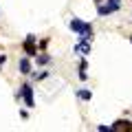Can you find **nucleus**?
I'll list each match as a JSON object with an SVG mask.
<instances>
[{
  "label": "nucleus",
  "mask_w": 132,
  "mask_h": 132,
  "mask_svg": "<svg viewBox=\"0 0 132 132\" xmlns=\"http://www.w3.org/2000/svg\"><path fill=\"white\" fill-rule=\"evenodd\" d=\"M99 132H114V130H112V126L110 128L108 126H99Z\"/></svg>",
  "instance_id": "nucleus-10"
},
{
  "label": "nucleus",
  "mask_w": 132,
  "mask_h": 132,
  "mask_svg": "<svg viewBox=\"0 0 132 132\" xmlns=\"http://www.w3.org/2000/svg\"><path fill=\"white\" fill-rule=\"evenodd\" d=\"M7 62V55H0V68H2V64Z\"/></svg>",
  "instance_id": "nucleus-12"
},
{
  "label": "nucleus",
  "mask_w": 132,
  "mask_h": 132,
  "mask_svg": "<svg viewBox=\"0 0 132 132\" xmlns=\"http://www.w3.org/2000/svg\"><path fill=\"white\" fill-rule=\"evenodd\" d=\"M79 79H81V81H86V79H88V75H86V71H79Z\"/></svg>",
  "instance_id": "nucleus-11"
},
{
  "label": "nucleus",
  "mask_w": 132,
  "mask_h": 132,
  "mask_svg": "<svg viewBox=\"0 0 132 132\" xmlns=\"http://www.w3.org/2000/svg\"><path fill=\"white\" fill-rule=\"evenodd\" d=\"M71 29L75 33H79L81 38H84V35H90V38H93V24L90 22H84V20H79V18H73L71 20Z\"/></svg>",
  "instance_id": "nucleus-1"
},
{
  "label": "nucleus",
  "mask_w": 132,
  "mask_h": 132,
  "mask_svg": "<svg viewBox=\"0 0 132 132\" xmlns=\"http://www.w3.org/2000/svg\"><path fill=\"white\" fill-rule=\"evenodd\" d=\"M33 42H35V38L29 35V38L24 40V51H27L29 55H35V57H38V51H35V46H33Z\"/></svg>",
  "instance_id": "nucleus-4"
},
{
  "label": "nucleus",
  "mask_w": 132,
  "mask_h": 132,
  "mask_svg": "<svg viewBox=\"0 0 132 132\" xmlns=\"http://www.w3.org/2000/svg\"><path fill=\"white\" fill-rule=\"evenodd\" d=\"M106 7L114 13V11H119V7H121V0H108V5H106Z\"/></svg>",
  "instance_id": "nucleus-6"
},
{
  "label": "nucleus",
  "mask_w": 132,
  "mask_h": 132,
  "mask_svg": "<svg viewBox=\"0 0 132 132\" xmlns=\"http://www.w3.org/2000/svg\"><path fill=\"white\" fill-rule=\"evenodd\" d=\"M46 75H48V73H46V71H42V73H35L33 77H35V79H46Z\"/></svg>",
  "instance_id": "nucleus-9"
},
{
  "label": "nucleus",
  "mask_w": 132,
  "mask_h": 132,
  "mask_svg": "<svg viewBox=\"0 0 132 132\" xmlns=\"http://www.w3.org/2000/svg\"><path fill=\"white\" fill-rule=\"evenodd\" d=\"M112 130H114V132H132V123L121 119V121H114V123H112Z\"/></svg>",
  "instance_id": "nucleus-3"
},
{
  "label": "nucleus",
  "mask_w": 132,
  "mask_h": 132,
  "mask_svg": "<svg viewBox=\"0 0 132 132\" xmlns=\"http://www.w3.org/2000/svg\"><path fill=\"white\" fill-rule=\"evenodd\" d=\"M20 71H22V75L31 73V62H29L27 57H22V60H20Z\"/></svg>",
  "instance_id": "nucleus-5"
},
{
  "label": "nucleus",
  "mask_w": 132,
  "mask_h": 132,
  "mask_svg": "<svg viewBox=\"0 0 132 132\" xmlns=\"http://www.w3.org/2000/svg\"><path fill=\"white\" fill-rule=\"evenodd\" d=\"M35 60H38V64H48V55H46V53H42V55L38 53V57H35Z\"/></svg>",
  "instance_id": "nucleus-8"
},
{
  "label": "nucleus",
  "mask_w": 132,
  "mask_h": 132,
  "mask_svg": "<svg viewBox=\"0 0 132 132\" xmlns=\"http://www.w3.org/2000/svg\"><path fill=\"white\" fill-rule=\"evenodd\" d=\"M77 97H79V99H86V101H88V99L93 97V93H90V90H86V88H81V90H77Z\"/></svg>",
  "instance_id": "nucleus-7"
},
{
  "label": "nucleus",
  "mask_w": 132,
  "mask_h": 132,
  "mask_svg": "<svg viewBox=\"0 0 132 132\" xmlns=\"http://www.w3.org/2000/svg\"><path fill=\"white\" fill-rule=\"evenodd\" d=\"M20 93H22V97H24V104H27L29 108H33V90H31V86H29V84H22Z\"/></svg>",
  "instance_id": "nucleus-2"
}]
</instances>
